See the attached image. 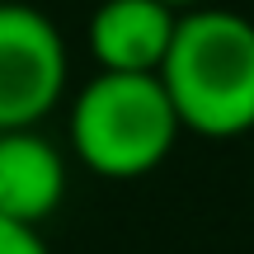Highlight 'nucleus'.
I'll list each match as a JSON object with an SVG mask.
<instances>
[{
    "mask_svg": "<svg viewBox=\"0 0 254 254\" xmlns=\"http://www.w3.org/2000/svg\"><path fill=\"white\" fill-rule=\"evenodd\" d=\"M155 75L184 132L212 141L254 132V24L245 14L221 5L184 9Z\"/></svg>",
    "mask_w": 254,
    "mask_h": 254,
    "instance_id": "obj_1",
    "label": "nucleus"
},
{
    "mask_svg": "<svg viewBox=\"0 0 254 254\" xmlns=\"http://www.w3.org/2000/svg\"><path fill=\"white\" fill-rule=\"evenodd\" d=\"M66 198V160L43 132H0V212L24 226H43Z\"/></svg>",
    "mask_w": 254,
    "mask_h": 254,
    "instance_id": "obj_5",
    "label": "nucleus"
},
{
    "mask_svg": "<svg viewBox=\"0 0 254 254\" xmlns=\"http://www.w3.org/2000/svg\"><path fill=\"white\" fill-rule=\"evenodd\" d=\"M0 254H47L38 226H24V221H9L0 212Z\"/></svg>",
    "mask_w": 254,
    "mask_h": 254,
    "instance_id": "obj_6",
    "label": "nucleus"
},
{
    "mask_svg": "<svg viewBox=\"0 0 254 254\" xmlns=\"http://www.w3.org/2000/svg\"><path fill=\"white\" fill-rule=\"evenodd\" d=\"M165 5H170V9H179V14H184V9H198V5H207V0H165Z\"/></svg>",
    "mask_w": 254,
    "mask_h": 254,
    "instance_id": "obj_7",
    "label": "nucleus"
},
{
    "mask_svg": "<svg viewBox=\"0 0 254 254\" xmlns=\"http://www.w3.org/2000/svg\"><path fill=\"white\" fill-rule=\"evenodd\" d=\"M179 132L160 75L99 71L71 104V151L99 179H141L160 170Z\"/></svg>",
    "mask_w": 254,
    "mask_h": 254,
    "instance_id": "obj_2",
    "label": "nucleus"
},
{
    "mask_svg": "<svg viewBox=\"0 0 254 254\" xmlns=\"http://www.w3.org/2000/svg\"><path fill=\"white\" fill-rule=\"evenodd\" d=\"M71 57L43 9L0 0V132L38 127L62 104Z\"/></svg>",
    "mask_w": 254,
    "mask_h": 254,
    "instance_id": "obj_3",
    "label": "nucleus"
},
{
    "mask_svg": "<svg viewBox=\"0 0 254 254\" xmlns=\"http://www.w3.org/2000/svg\"><path fill=\"white\" fill-rule=\"evenodd\" d=\"M174 24H179V9H170L165 0H104L90 14L85 43L99 71L155 75L170 52Z\"/></svg>",
    "mask_w": 254,
    "mask_h": 254,
    "instance_id": "obj_4",
    "label": "nucleus"
}]
</instances>
